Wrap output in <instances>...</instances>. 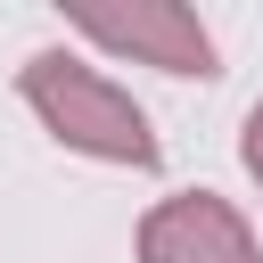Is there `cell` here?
<instances>
[{
    "label": "cell",
    "instance_id": "3957f363",
    "mask_svg": "<svg viewBox=\"0 0 263 263\" xmlns=\"http://www.w3.org/2000/svg\"><path fill=\"white\" fill-rule=\"evenodd\" d=\"M140 263H263V247L230 197L173 189L140 214Z\"/></svg>",
    "mask_w": 263,
    "mask_h": 263
},
{
    "label": "cell",
    "instance_id": "6da1fadb",
    "mask_svg": "<svg viewBox=\"0 0 263 263\" xmlns=\"http://www.w3.org/2000/svg\"><path fill=\"white\" fill-rule=\"evenodd\" d=\"M16 99L41 115V132L58 140V148H74V156H99V164H132V173H156L164 164V148H156V132H148V107L123 90V82H107L99 66H82L74 49H33L25 66H16Z\"/></svg>",
    "mask_w": 263,
    "mask_h": 263
},
{
    "label": "cell",
    "instance_id": "277c9868",
    "mask_svg": "<svg viewBox=\"0 0 263 263\" xmlns=\"http://www.w3.org/2000/svg\"><path fill=\"white\" fill-rule=\"evenodd\" d=\"M238 164H247V181L263 189V99L247 107V123H238Z\"/></svg>",
    "mask_w": 263,
    "mask_h": 263
},
{
    "label": "cell",
    "instance_id": "7a4b0ae2",
    "mask_svg": "<svg viewBox=\"0 0 263 263\" xmlns=\"http://www.w3.org/2000/svg\"><path fill=\"white\" fill-rule=\"evenodd\" d=\"M82 41H99L107 58H140V66H156V74H222L214 66V33H205V16L197 8H181V0H132V8H74L66 16Z\"/></svg>",
    "mask_w": 263,
    "mask_h": 263
}]
</instances>
